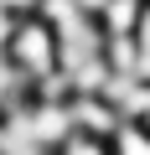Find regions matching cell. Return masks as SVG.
Wrapping results in <instances>:
<instances>
[{
	"instance_id": "obj_5",
	"label": "cell",
	"mask_w": 150,
	"mask_h": 155,
	"mask_svg": "<svg viewBox=\"0 0 150 155\" xmlns=\"http://www.w3.org/2000/svg\"><path fill=\"white\" fill-rule=\"evenodd\" d=\"M16 21H21L16 11H5V5H0V47H5V41H11V31H16Z\"/></svg>"
},
{
	"instance_id": "obj_2",
	"label": "cell",
	"mask_w": 150,
	"mask_h": 155,
	"mask_svg": "<svg viewBox=\"0 0 150 155\" xmlns=\"http://www.w3.org/2000/svg\"><path fill=\"white\" fill-rule=\"evenodd\" d=\"M109 150H114V155H150V129H145V124H135V119H124V124L114 129Z\"/></svg>"
},
{
	"instance_id": "obj_3",
	"label": "cell",
	"mask_w": 150,
	"mask_h": 155,
	"mask_svg": "<svg viewBox=\"0 0 150 155\" xmlns=\"http://www.w3.org/2000/svg\"><path fill=\"white\" fill-rule=\"evenodd\" d=\"M62 155H114V150H109L104 134H83V129H72V134L62 140Z\"/></svg>"
},
{
	"instance_id": "obj_4",
	"label": "cell",
	"mask_w": 150,
	"mask_h": 155,
	"mask_svg": "<svg viewBox=\"0 0 150 155\" xmlns=\"http://www.w3.org/2000/svg\"><path fill=\"white\" fill-rule=\"evenodd\" d=\"M5 11H16V16H36L42 11V0H0Z\"/></svg>"
},
{
	"instance_id": "obj_1",
	"label": "cell",
	"mask_w": 150,
	"mask_h": 155,
	"mask_svg": "<svg viewBox=\"0 0 150 155\" xmlns=\"http://www.w3.org/2000/svg\"><path fill=\"white\" fill-rule=\"evenodd\" d=\"M5 52H11V62L21 67L26 83H42V78H52V72L62 67L57 31H52V21H47V16H21V21H16V31H11V41H5Z\"/></svg>"
}]
</instances>
